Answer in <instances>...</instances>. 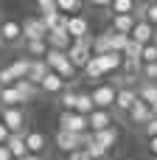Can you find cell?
Segmentation results:
<instances>
[{
    "label": "cell",
    "mask_w": 157,
    "mask_h": 160,
    "mask_svg": "<svg viewBox=\"0 0 157 160\" xmlns=\"http://www.w3.org/2000/svg\"><path fill=\"white\" fill-rule=\"evenodd\" d=\"M138 17L146 20L152 28H157V0L155 3H140V6H138Z\"/></svg>",
    "instance_id": "obj_30"
},
{
    "label": "cell",
    "mask_w": 157,
    "mask_h": 160,
    "mask_svg": "<svg viewBox=\"0 0 157 160\" xmlns=\"http://www.w3.org/2000/svg\"><path fill=\"white\" fill-rule=\"evenodd\" d=\"M56 8H59V14L76 17V14L84 8V3H81V0H56Z\"/></svg>",
    "instance_id": "obj_31"
},
{
    "label": "cell",
    "mask_w": 157,
    "mask_h": 160,
    "mask_svg": "<svg viewBox=\"0 0 157 160\" xmlns=\"http://www.w3.org/2000/svg\"><path fill=\"white\" fill-rule=\"evenodd\" d=\"M0 45H22V22L0 20Z\"/></svg>",
    "instance_id": "obj_6"
},
{
    "label": "cell",
    "mask_w": 157,
    "mask_h": 160,
    "mask_svg": "<svg viewBox=\"0 0 157 160\" xmlns=\"http://www.w3.org/2000/svg\"><path fill=\"white\" fill-rule=\"evenodd\" d=\"M84 152H87L93 160H107V158H110V149H104L101 143H96L93 132H87V146H84Z\"/></svg>",
    "instance_id": "obj_26"
},
{
    "label": "cell",
    "mask_w": 157,
    "mask_h": 160,
    "mask_svg": "<svg viewBox=\"0 0 157 160\" xmlns=\"http://www.w3.org/2000/svg\"><path fill=\"white\" fill-rule=\"evenodd\" d=\"M140 62H143V65H155V62H157V45H155V42L143 48V56H140Z\"/></svg>",
    "instance_id": "obj_36"
},
{
    "label": "cell",
    "mask_w": 157,
    "mask_h": 160,
    "mask_svg": "<svg viewBox=\"0 0 157 160\" xmlns=\"http://www.w3.org/2000/svg\"><path fill=\"white\" fill-rule=\"evenodd\" d=\"M107 160H115V158H107Z\"/></svg>",
    "instance_id": "obj_46"
},
{
    "label": "cell",
    "mask_w": 157,
    "mask_h": 160,
    "mask_svg": "<svg viewBox=\"0 0 157 160\" xmlns=\"http://www.w3.org/2000/svg\"><path fill=\"white\" fill-rule=\"evenodd\" d=\"M56 101H59L62 112H73V110H76V101H79V90L67 87V90H65V93H62V96H59Z\"/></svg>",
    "instance_id": "obj_28"
},
{
    "label": "cell",
    "mask_w": 157,
    "mask_h": 160,
    "mask_svg": "<svg viewBox=\"0 0 157 160\" xmlns=\"http://www.w3.org/2000/svg\"><path fill=\"white\" fill-rule=\"evenodd\" d=\"M22 51H25L28 59H45L51 48H48L45 39H37V42H22Z\"/></svg>",
    "instance_id": "obj_22"
},
{
    "label": "cell",
    "mask_w": 157,
    "mask_h": 160,
    "mask_svg": "<svg viewBox=\"0 0 157 160\" xmlns=\"http://www.w3.org/2000/svg\"><path fill=\"white\" fill-rule=\"evenodd\" d=\"M67 34L73 37V42H79V39H84V37H90V22H87V17H84V14L70 17V22H67Z\"/></svg>",
    "instance_id": "obj_12"
},
{
    "label": "cell",
    "mask_w": 157,
    "mask_h": 160,
    "mask_svg": "<svg viewBox=\"0 0 157 160\" xmlns=\"http://www.w3.org/2000/svg\"><path fill=\"white\" fill-rule=\"evenodd\" d=\"M93 138H96V143H101L104 149H112V146L118 143V129L110 127V129H104V132H93Z\"/></svg>",
    "instance_id": "obj_29"
},
{
    "label": "cell",
    "mask_w": 157,
    "mask_h": 160,
    "mask_svg": "<svg viewBox=\"0 0 157 160\" xmlns=\"http://www.w3.org/2000/svg\"><path fill=\"white\" fill-rule=\"evenodd\" d=\"M138 20H140L138 14H124V17H112V25H110V31H115V34H126V37H129Z\"/></svg>",
    "instance_id": "obj_18"
},
{
    "label": "cell",
    "mask_w": 157,
    "mask_h": 160,
    "mask_svg": "<svg viewBox=\"0 0 157 160\" xmlns=\"http://www.w3.org/2000/svg\"><path fill=\"white\" fill-rule=\"evenodd\" d=\"M65 90H67V84H65V82H62L53 70H51V73L45 76V82L39 84V93H45V96H56V98H59Z\"/></svg>",
    "instance_id": "obj_14"
},
{
    "label": "cell",
    "mask_w": 157,
    "mask_h": 160,
    "mask_svg": "<svg viewBox=\"0 0 157 160\" xmlns=\"http://www.w3.org/2000/svg\"><path fill=\"white\" fill-rule=\"evenodd\" d=\"M25 146H28V155H42L45 158V149H48V138L42 132H25Z\"/></svg>",
    "instance_id": "obj_17"
},
{
    "label": "cell",
    "mask_w": 157,
    "mask_h": 160,
    "mask_svg": "<svg viewBox=\"0 0 157 160\" xmlns=\"http://www.w3.org/2000/svg\"><path fill=\"white\" fill-rule=\"evenodd\" d=\"M84 79H93V82H98V84H101V79H107L104 70H101V65L96 62V56L87 62V68H84Z\"/></svg>",
    "instance_id": "obj_32"
},
{
    "label": "cell",
    "mask_w": 157,
    "mask_h": 160,
    "mask_svg": "<svg viewBox=\"0 0 157 160\" xmlns=\"http://www.w3.org/2000/svg\"><path fill=\"white\" fill-rule=\"evenodd\" d=\"M152 42H155V45H157V28H155V39H152Z\"/></svg>",
    "instance_id": "obj_44"
},
{
    "label": "cell",
    "mask_w": 157,
    "mask_h": 160,
    "mask_svg": "<svg viewBox=\"0 0 157 160\" xmlns=\"http://www.w3.org/2000/svg\"><path fill=\"white\" fill-rule=\"evenodd\" d=\"M67 160H93V158H90V155L81 149V152H73V155H67Z\"/></svg>",
    "instance_id": "obj_40"
},
{
    "label": "cell",
    "mask_w": 157,
    "mask_h": 160,
    "mask_svg": "<svg viewBox=\"0 0 157 160\" xmlns=\"http://www.w3.org/2000/svg\"><path fill=\"white\" fill-rule=\"evenodd\" d=\"M149 155H152V158H157V138H152V141H149Z\"/></svg>",
    "instance_id": "obj_42"
},
{
    "label": "cell",
    "mask_w": 157,
    "mask_h": 160,
    "mask_svg": "<svg viewBox=\"0 0 157 160\" xmlns=\"http://www.w3.org/2000/svg\"><path fill=\"white\" fill-rule=\"evenodd\" d=\"M22 160H45L42 155H28V158H22Z\"/></svg>",
    "instance_id": "obj_43"
},
{
    "label": "cell",
    "mask_w": 157,
    "mask_h": 160,
    "mask_svg": "<svg viewBox=\"0 0 157 160\" xmlns=\"http://www.w3.org/2000/svg\"><path fill=\"white\" fill-rule=\"evenodd\" d=\"M140 79L157 82V62H155V65H143V68H140Z\"/></svg>",
    "instance_id": "obj_37"
},
{
    "label": "cell",
    "mask_w": 157,
    "mask_h": 160,
    "mask_svg": "<svg viewBox=\"0 0 157 160\" xmlns=\"http://www.w3.org/2000/svg\"><path fill=\"white\" fill-rule=\"evenodd\" d=\"M129 39L146 48V45H152V39H155V28H152L146 20H138V22H135V28H132V34H129Z\"/></svg>",
    "instance_id": "obj_11"
},
{
    "label": "cell",
    "mask_w": 157,
    "mask_h": 160,
    "mask_svg": "<svg viewBox=\"0 0 157 160\" xmlns=\"http://www.w3.org/2000/svg\"><path fill=\"white\" fill-rule=\"evenodd\" d=\"M110 11H112V17L138 14V3H135V0H110Z\"/></svg>",
    "instance_id": "obj_23"
},
{
    "label": "cell",
    "mask_w": 157,
    "mask_h": 160,
    "mask_svg": "<svg viewBox=\"0 0 157 160\" xmlns=\"http://www.w3.org/2000/svg\"><path fill=\"white\" fill-rule=\"evenodd\" d=\"M110 34H112V53H124L126 45H129V37L126 34H115V31H110Z\"/></svg>",
    "instance_id": "obj_33"
},
{
    "label": "cell",
    "mask_w": 157,
    "mask_h": 160,
    "mask_svg": "<svg viewBox=\"0 0 157 160\" xmlns=\"http://www.w3.org/2000/svg\"><path fill=\"white\" fill-rule=\"evenodd\" d=\"M143 135H146L149 141H152V138H157V118H152V121L143 127Z\"/></svg>",
    "instance_id": "obj_38"
},
{
    "label": "cell",
    "mask_w": 157,
    "mask_h": 160,
    "mask_svg": "<svg viewBox=\"0 0 157 160\" xmlns=\"http://www.w3.org/2000/svg\"><path fill=\"white\" fill-rule=\"evenodd\" d=\"M3 124H6V129H8L11 135H22V132H28V129H25L28 115H25V110H22V107L3 110Z\"/></svg>",
    "instance_id": "obj_4"
},
{
    "label": "cell",
    "mask_w": 157,
    "mask_h": 160,
    "mask_svg": "<svg viewBox=\"0 0 157 160\" xmlns=\"http://www.w3.org/2000/svg\"><path fill=\"white\" fill-rule=\"evenodd\" d=\"M138 101H140V98H138V90H135V87H118V98H115L112 112H115V115H121V118H126V115H129V110H132Z\"/></svg>",
    "instance_id": "obj_5"
},
{
    "label": "cell",
    "mask_w": 157,
    "mask_h": 160,
    "mask_svg": "<svg viewBox=\"0 0 157 160\" xmlns=\"http://www.w3.org/2000/svg\"><path fill=\"white\" fill-rule=\"evenodd\" d=\"M37 11H39V17H51V14H56L59 8H56V0H39V3H37Z\"/></svg>",
    "instance_id": "obj_34"
},
{
    "label": "cell",
    "mask_w": 157,
    "mask_h": 160,
    "mask_svg": "<svg viewBox=\"0 0 157 160\" xmlns=\"http://www.w3.org/2000/svg\"><path fill=\"white\" fill-rule=\"evenodd\" d=\"M31 62H34V59H28V56H17V59L8 65L17 82H20V79H28V76H31Z\"/></svg>",
    "instance_id": "obj_24"
},
{
    "label": "cell",
    "mask_w": 157,
    "mask_h": 160,
    "mask_svg": "<svg viewBox=\"0 0 157 160\" xmlns=\"http://www.w3.org/2000/svg\"><path fill=\"white\" fill-rule=\"evenodd\" d=\"M126 121L132 124V127H138V129H143L149 121H152V107L149 104H143V101H138L132 110H129V115H126Z\"/></svg>",
    "instance_id": "obj_10"
},
{
    "label": "cell",
    "mask_w": 157,
    "mask_h": 160,
    "mask_svg": "<svg viewBox=\"0 0 157 160\" xmlns=\"http://www.w3.org/2000/svg\"><path fill=\"white\" fill-rule=\"evenodd\" d=\"M96 62L101 65L104 76H112L124 68V53H104V56H96Z\"/></svg>",
    "instance_id": "obj_13"
},
{
    "label": "cell",
    "mask_w": 157,
    "mask_h": 160,
    "mask_svg": "<svg viewBox=\"0 0 157 160\" xmlns=\"http://www.w3.org/2000/svg\"><path fill=\"white\" fill-rule=\"evenodd\" d=\"M90 96H93V101H96V110H110V112H112L115 98H118V87H115V82H112V79H107V82L96 84Z\"/></svg>",
    "instance_id": "obj_2"
},
{
    "label": "cell",
    "mask_w": 157,
    "mask_h": 160,
    "mask_svg": "<svg viewBox=\"0 0 157 160\" xmlns=\"http://www.w3.org/2000/svg\"><path fill=\"white\" fill-rule=\"evenodd\" d=\"M73 112L90 118V115L96 112V101H93V96H90V93H79V101H76V110H73Z\"/></svg>",
    "instance_id": "obj_27"
},
{
    "label": "cell",
    "mask_w": 157,
    "mask_h": 160,
    "mask_svg": "<svg viewBox=\"0 0 157 160\" xmlns=\"http://www.w3.org/2000/svg\"><path fill=\"white\" fill-rule=\"evenodd\" d=\"M45 42H48V48L67 53V51H70V45H73V37L67 34V28H65V25H59L56 31H51V34L45 37Z\"/></svg>",
    "instance_id": "obj_8"
},
{
    "label": "cell",
    "mask_w": 157,
    "mask_h": 160,
    "mask_svg": "<svg viewBox=\"0 0 157 160\" xmlns=\"http://www.w3.org/2000/svg\"><path fill=\"white\" fill-rule=\"evenodd\" d=\"M152 160H157V158H152Z\"/></svg>",
    "instance_id": "obj_47"
},
{
    "label": "cell",
    "mask_w": 157,
    "mask_h": 160,
    "mask_svg": "<svg viewBox=\"0 0 157 160\" xmlns=\"http://www.w3.org/2000/svg\"><path fill=\"white\" fill-rule=\"evenodd\" d=\"M104 53H112V34L110 31L93 37V56H104Z\"/></svg>",
    "instance_id": "obj_20"
},
{
    "label": "cell",
    "mask_w": 157,
    "mask_h": 160,
    "mask_svg": "<svg viewBox=\"0 0 157 160\" xmlns=\"http://www.w3.org/2000/svg\"><path fill=\"white\" fill-rule=\"evenodd\" d=\"M135 90H138V98H140L143 104H149V107H155V104H157V82L140 79V82L135 84Z\"/></svg>",
    "instance_id": "obj_16"
},
{
    "label": "cell",
    "mask_w": 157,
    "mask_h": 160,
    "mask_svg": "<svg viewBox=\"0 0 157 160\" xmlns=\"http://www.w3.org/2000/svg\"><path fill=\"white\" fill-rule=\"evenodd\" d=\"M48 73H51L48 62H45V59H34V62H31V76H28V82H34V84L39 87V84L45 82V76H48Z\"/></svg>",
    "instance_id": "obj_25"
},
{
    "label": "cell",
    "mask_w": 157,
    "mask_h": 160,
    "mask_svg": "<svg viewBox=\"0 0 157 160\" xmlns=\"http://www.w3.org/2000/svg\"><path fill=\"white\" fill-rule=\"evenodd\" d=\"M56 146L65 152V155H73V152H81L87 146V135H73V132H56Z\"/></svg>",
    "instance_id": "obj_7"
},
{
    "label": "cell",
    "mask_w": 157,
    "mask_h": 160,
    "mask_svg": "<svg viewBox=\"0 0 157 160\" xmlns=\"http://www.w3.org/2000/svg\"><path fill=\"white\" fill-rule=\"evenodd\" d=\"M14 84H17V79H14L11 68H0V90L3 87H14Z\"/></svg>",
    "instance_id": "obj_35"
},
{
    "label": "cell",
    "mask_w": 157,
    "mask_h": 160,
    "mask_svg": "<svg viewBox=\"0 0 157 160\" xmlns=\"http://www.w3.org/2000/svg\"><path fill=\"white\" fill-rule=\"evenodd\" d=\"M45 62H48V68L62 79V82H70V79H76V68L70 65V59H67V53H62V51H48V56H45Z\"/></svg>",
    "instance_id": "obj_1"
},
{
    "label": "cell",
    "mask_w": 157,
    "mask_h": 160,
    "mask_svg": "<svg viewBox=\"0 0 157 160\" xmlns=\"http://www.w3.org/2000/svg\"><path fill=\"white\" fill-rule=\"evenodd\" d=\"M8 138H11V132L6 129V124H0V146H6V143H8Z\"/></svg>",
    "instance_id": "obj_39"
},
{
    "label": "cell",
    "mask_w": 157,
    "mask_h": 160,
    "mask_svg": "<svg viewBox=\"0 0 157 160\" xmlns=\"http://www.w3.org/2000/svg\"><path fill=\"white\" fill-rule=\"evenodd\" d=\"M6 146H8V152H11V158H14V160L28 158V146H25V132H22V135H11Z\"/></svg>",
    "instance_id": "obj_21"
},
{
    "label": "cell",
    "mask_w": 157,
    "mask_h": 160,
    "mask_svg": "<svg viewBox=\"0 0 157 160\" xmlns=\"http://www.w3.org/2000/svg\"><path fill=\"white\" fill-rule=\"evenodd\" d=\"M45 28L39 22V17H28L22 20V42H37V39H45Z\"/></svg>",
    "instance_id": "obj_9"
},
{
    "label": "cell",
    "mask_w": 157,
    "mask_h": 160,
    "mask_svg": "<svg viewBox=\"0 0 157 160\" xmlns=\"http://www.w3.org/2000/svg\"><path fill=\"white\" fill-rule=\"evenodd\" d=\"M14 90H17V96H20V101H22V107L39 96V87H37L34 82H28V79H20V82L14 84Z\"/></svg>",
    "instance_id": "obj_19"
},
{
    "label": "cell",
    "mask_w": 157,
    "mask_h": 160,
    "mask_svg": "<svg viewBox=\"0 0 157 160\" xmlns=\"http://www.w3.org/2000/svg\"><path fill=\"white\" fill-rule=\"evenodd\" d=\"M87 127H90V132H104V129H110V127H112V112H110V110H96V112L87 118Z\"/></svg>",
    "instance_id": "obj_15"
},
{
    "label": "cell",
    "mask_w": 157,
    "mask_h": 160,
    "mask_svg": "<svg viewBox=\"0 0 157 160\" xmlns=\"http://www.w3.org/2000/svg\"><path fill=\"white\" fill-rule=\"evenodd\" d=\"M0 160H14L11 152H8V146H0Z\"/></svg>",
    "instance_id": "obj_41"
},
{
    "label": "cell",
    "mask_w": 157,
    "mask_h": 160,
    "mask_svg": "<svg viewBox=\"0 0 157 160\" xmlns=\"http://www.w3.org/2000/svg\"><path fill=\"white\" fill-rule=\"evenodd\" d=\"M0 124H3V107H0Z\"/></svg>",
    "instance_id": "obj_45"
},
{
    "label": "cell",
    "mask_w": 157,
    "mask_h": 160,
    "mask_svg": "<svg viewBox=\"0 0 157 160\" xmlns=\"http://www.w3.org/2000/svg\"><path fill=\"white\" fill-rule=\"evenodd\" d=\"M59 132H73V135H87V118L79 112H59Z\"/></svg>",
    "instance_id": "obj_3"
}]
</instances>
